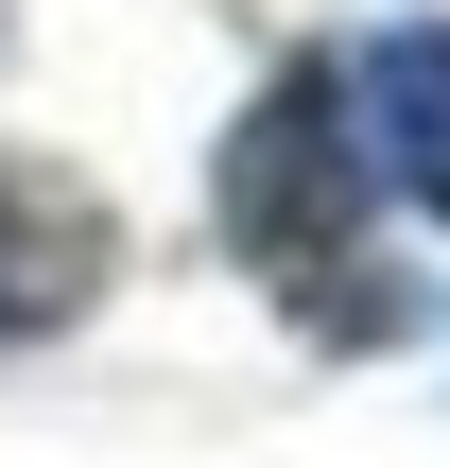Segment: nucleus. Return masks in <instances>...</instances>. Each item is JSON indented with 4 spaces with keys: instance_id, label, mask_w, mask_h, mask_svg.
<instances>
[{
    "instance_id": "obj_1",
    "label": "nucleus",
    "mask_w": 450,
    "mask_h": 468,
    "mask_svg": "<svg viewBox=\"0 0 450 468\" xmlns=\"http://www.w3.org/2000/svg\"><path fill=\"white\" fill-rule=\"evenodd\" d=\"M364 122H347V87H330V52H295L243 122H225V174H208V226H225V261L243 278H277L295 313L330 295V261L364 243Z\"/></svg>"
},
{
    "instance_id": "obj_2",
    "label": "nucleus",
    "mask_w": 450,
    "mask_h": 468,
    "mask_svg": "<svg viewBox=\"0 0 450 468\" xmlns=\"http://www.w3.org/2000/svg\"><path fill=\"white\" fill-rule=\"evenodd\" d=\"M104 278H121V208L87 174H52V156H0V347L87 330Z\"/></svg>"
},
{
    "instance_id": "obj_3",
    "label": "nucleus",
    "mask_w": 450,
    "mask_h": 468,
    "mask_svg": "<svg viewBox=\"0 0 450 468\" xmlns=\"http://www.w3.org/2000/svg\"><path fill=\"white\" fill-rule=\"evenodd\" d=\"M347 122H364V174L450 226V17H382L347 52Z\"/></svg>"
}]
</instances>
